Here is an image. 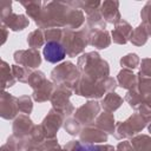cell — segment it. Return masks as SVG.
<instances>
[{
  "mask_svg": "<svg viewBox=\"0 0 151 151\" xmlns=\"http://www.w3.org/2000/svg\"><path fill=\"white\" fill-rule=\"evenodd\" d=\"M44 57L48 63L55 64L65 58V48L57 41H48L45 44L42 50Z\"/></svg>",
  "mask_w": 151,
  "mask_h": 151,
  "instance_id": "1",
  "label": "cell"
},
{
  "mask_svg": "<svg viewBox=\"0 0 151 151\" xmlns=\"http://www.w3.org/2000/svg\"><path fill=\"white\" fill-rule=\"evenodd\" d=\"M72 151H98L97 147H94L93 145H84V144H78Z\"/></svg>",
  "mask_w": 151,
  "mask_h": 151,
  "instance_id": "2",
  "label": "cell"
}]
</instances>
